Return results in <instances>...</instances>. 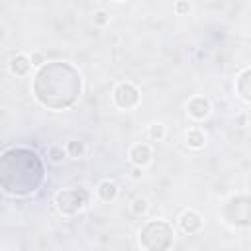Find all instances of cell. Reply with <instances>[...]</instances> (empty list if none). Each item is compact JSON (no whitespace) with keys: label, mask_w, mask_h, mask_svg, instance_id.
<instances>
[{"label":"cell","mask_w":251,"mask_h":251,"mask_svg":"<svg viewBox=\"0 0 251 251\" xmlns=\"http://www.w3.org/2000/svg\"><path fill=\"white\" fill-rule=\"evenodd\" d=\"M31 92L37 104L61 112L71 108L82 92V75L67 61H49L35 69Z\"/></svg>","instance_id":"6da1fadb"},{"label":"cell","mask_w":251,"mask_h":251,"mask_svg":"<svg viewBox=\"0 0 251 251\" xmlns=\"http://www.w3.org/2000/svg\"><path fill=\"white\" fill-rule=\"evenodd\" d=\"M45 182V165L35 149L16 145L0 157V186L8 196L24 198L35 194Z\"/></svg>","instance_id":"7a4b0ae2"},{"label":"cell","mask_w":251,"mask_h":251,"mask_svg":"<svg viewBox=\"0 0 251 251\" xmlns=\"http://www.w3.org/2000/svg\"><path fill=\"white\" fill-rule=\"evenodd\" d=\"M175 229L167 220H149L139 229V247L145 251H165L173 247Z\"/></svg>","instance_id":"3957f363"},{"label":"cell","mask_w":251,"mask_h":251,"mask_svg":"<svg viewBox=\"0 0 251 251\" xmlns=\"http://www.w3.org/2000/svg\"><path fill=\"white\" fill-rule=\"evenodd\" d=\"M222 220L233 227H251V196L235 194L220 210Z\"/></svg>","instance_id":"277c9868"},{"label":"cell","mask_w":251,"mask_h":251,"mask_svg":"<svg viewBox=\"0 0 251 251\" xmlns=\"http://www.w3.org/2000/svg\"><path fill=\"white\" fill-rule=\"evenodd\" d=\"M53 204L61 216H76L88 204V192L80 186L63 188L53 196Z\"/></svg>","instance_id":"5b68a950"},{"label":"cell","mask_w":251,"mask_h":251,"mask_svg":"<svg viewBox=\"0 0 251 251\" xmlns=\"http://www.w3.org/2000/svg\"><path fill=\"white\" fill-rule=\"evenodd\" d=\"M112 102L120 110H133L141 102V92H139V88L133 82L122 80L112 90Z\"/></svg>","instance_id":"8992f818"},{"label":"cell","mask_w":251,"mask_h":251,"mask_svg":"<svg viewBox=\"0 0 251 251\" xmlns=\"http://www.w3.org/2000/svg\"><path fill=\"white\" fill-rule=\"evenodd\" d=\"M186 114H188V118L194 120V122H204V120L212 114V104H210V100H208L206 96L196 94V96H192V98L186 102Z\"/></svg>","instance_id":"52a82bcc"},{"label":"cell","mask_w":251,"mask_h":251,"mask_svg":"<svg viewBox=\"0 0 251 251\" xmlns=\"http://www.w3.org/2000/svg\"><path fill=\"white\" fill-rule=\"evenodd\" d=\"M178 227H180V231L186 233V235H196V233H200L202 227H204V218H202V214L196 212V210H184V212L180 214V218H178Z\"/></svg>","instance_id":"ba28073f"},{"label":"cell","mask_w":251,"mask_h":251,"mask_svg":"<svg viewBox=\"0 0 251 251\" xmlns=\"http://www.w3.org/2000/svg\"><path fill=\"white\" fill-rule=\"evenodd\" d=\"M127 159H129V163L133 167L145 169L153 161V149H151L149 143H133L129 147V151H127Z\"/></svg>","instance_id":"9c48e42d"},{"label":"cell","mask_w":251,"mask_h":251,"mask_svg":"<svg viewBox=\"0 0 251 251\" xmlns=\"http://www.w3.org/2000/svg\"><path fill=\"white\" fill-rule=\"evenodd\" d=\"M31 67H33V63H31V57L27 53H16L8 61V71L14 76H27L31 73Z\"/></svg>","instance_id":"30bf717a"},{"label":"cell","mask_w":251,"mask_h":251,"mask_svg":"<svg viewBox=\"0 0 251 251\" xmlns=\"http://www.w3.org/2000/svg\"><path fill=\"white\" fill-rule=\"evenodd\" d=\"M235 90L243 102L251 104V67H245L239 71L235 78Z\"/></svg>","instance_id":"8fae6325"},{"label":"cell","mask_w":251,"mask_h":251,"mask_svg":"<svg viewBox=\"0 0 251 251\" xmlns=\"http://www.w3.org/2000/svg\"><path fill=\"white\" fill-rule=\"evenodd\" d=\"M118 192H120L118 184H116L114 180H110V178L100 180L98 186H96V194H98V198H100L102 202H106V204L114 202V200L118 198Z\"/></svg>","instance_id":"7c38bea8"},{"label":"cell","mask_w":251,"mask_h":251,"mask_svg":"<svg viewBox=\"0 0 251 251\" xmlns=\"http://www.w3.org/2000/svg\"><path fill=\"white\" fill-rule=\"evenodd\" d=\"M184 139H186V145L190 149H194V151H198V149H202L206 145V133L200 127H190L186 131V137Z\"/></svg>","instance_id":"4fadbf2b"},{"label":"cell","mask_w":251,"mask_h":251,"mask_svg":"<svg viewBox=\"0 0 251 251\" xmlns=\"http://www.w3.org/2000/svg\"><path fill=\"white\" fill-rule=\"evenodd\" d=\"M65 149L71 159H82L86 155V143L82 139H69L65 143Z\"/></svg>","instance_id":"5bb4252c"},{"label":"cell","mask_w":251,"mask_h":251,"mask_svg":"<svg viewBox=\"0 0 251 251\" xmlns=\"http://www.w3.org/2000/svg\"><path fill=\"white\" fill-rule=\"evenodd\" d=\"M67 157H69V155H67V149H65L63 145H51V147L47 149V161L53 163V165H61Z\"/></svg>","instance_id":"9a60e30c"},{"label":"cell","mask_w":251,"mask_h":251,"mask_svg":"<svg viewBox=\"0 0 251 251\" xmlns=\"http://www.w3.org/2000/svg\"><path fill=\"white\" fill-rule=\"evenodd\" d=\"M165 135H167V126L161 124V122H155V124H151V126L147 127V137H149V141H163Z\"/></svg>","instance_id":"2e32d148"},{"label":"cell","mask_w":251,"mask_h":251,"mask_svg":"<svg viewBox=\"0 0 251 251\" xmlns=\"http://www.w3.org/2000/svg\"><path fill=\"white\" fill-rule=\"evenodd\" d=\"M129 208H131V214L133 216H145L147 212H149V202H147V198H141V196H137V198H133V202L129 204Z\"/></svg>","instance_id":"e0dca14e"},{"label":"cell","mask_w":251,"mask_h":251,"mask_svg":"<svg viewBox=\"0 0 251 251\" xmlns=\"http://www.w3.org/2000/svg\"><path fill=\"white\" fill-rule=\"evenodd\" d=\"M110 24V14L106 10H96L94 12V25L96 27H104Z\"/></svg>","instance_id":"ac0fdd59"},{"label":"cell","mask_w":251,"mask_h":251,"mask_svg":"<svg viewBox=\"0 0 251 251\" xmlns=\"http://www.w3.org/2000/svg\"><path fill=\"white\" fill-rule=\"evenodd\" d=\"M188 12H190L188 0H176V2H175V14H176V16H184V14H188Z\"/></svg>","instance_id":"d6986e66"},{"label":"cell","mask_w":251,"mask_h":251,"mask_svg":"<svg viewBox=\"0 0 251 251\" xmlns=\"http://www.w3.org/2000/svg\"><path fill=\"white\" fill-rule=\"evenodd\" d=\"M29 57H31V63H33V67H35V69H39V67H41L43 63H47V61L43 59V55H41L39 51H33V53L29 55Z\"/></svg>","instance_id":"ffe728a7"},{"label":"cell","mask_w":251,"mask_h":251,"mask_svg":"<svg viewBox=\"0 0 251 251\" xmlns=\"http://www.w3.org/2000/svg\"><path fill=\"white\" fill-rule=\"evenodd\" d=\"M235 124H237V126H241V127H243V126H245V124H247V116H243V114H241V116H237V118H235Z\"/></svg>","instance_id":"44dd1931"},{"label":"cell","mask_w":251,"mask_h":251,"mask_svg":"<svg viewBox=\"0 0 251 251\" xmlns=\"http://www.w3.org/2000/svg\"><path fill=\"white\" fill-rule=\"evenodd\" d=\"M141 171H143L141 167H133V171H131V175H133V178H139V176H141Z\"/></svg>","instance_id":"7402d4cb"},{"label":"cell","mask_w":251,"mask_h":251,"mask_svg":"<svg viewBox=\"0 0 251 251\" xmlns=\"http://www.w3.org/2000/svg\"><path fill=\"white\" fill-rule=\"evenodd\" d=\"M114 2H126V0H114Z\"/></svg>","instance_id":"603a6c76"}]
</instances>
